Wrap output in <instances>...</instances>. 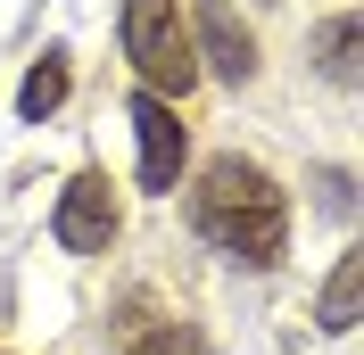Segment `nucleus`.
Wrapping results in <instances>:
<instances>
[{
  "label": "nucleus",
  "instance_id": "f257e3e1",
  "mask_svg": "<svg viewBox=\"0 0 364 355\" xmlns=\"http://www.w3.org/2000/svg\"><path fill=\"white\" fill-rule=\"evenodd\" d=\"M191 231L207 248H224L232 265L265 273L290 248V199L273 190V174L249 165V157H207L199 182H191Z\"/></svg>",
  "mask_w": 364,
  "mask_h": 355
},
{
  "label": "nucleus",
  "instance_id": "f03ea898",
  "mask_svg": "<svg viewBox=\"0 0 364 355\" xmlns=\"http://www.w3.org/2000/svg\"><path fill=\"white\" fill-rule=\"evenodd\" d=\"M116 42H124V58H133L141 91H158V99H182V91L199 83L191 25H182V0H124V17H116Z\"/></svg>",
  "mask_w": 364,
  "mask_h": 355
},
{
  "label": "nucleus",
  "instance_id": "7ed1b4c3",
  "mask_svg": "<svg viewBox=\"0 0 364 355\" xmlns=\"http://www.w3.org/2000/svg\"><path fill=\"white\" fill-rule=\"evenodd\" d=\"M50 240L67 248V256H108V240H116V182L100 174V165H83V174L58 190Z\"/></svg>",
  "mask_w": 364,
  "mask_h": 355
},
{
  "label": "nucleus",
  "instance_id": "20e7f679",
  "mask_svg": "<svg viewBox=\"0 0 364 355\" xmlns=\"http://www.w3.org/2000/svg\"><path fill=\"white\" fill-rule=\"evenodd\" d=\"M124 116H133V141H141V190H158V199H166V190L182 182V157H191V133L174 124V99L133 91Z\"/></svg>",
  "mask_w": 364,
  "mask_h": 355
},
{
  "label": "nucleus",
  "instance_id": "39448f33",
  "mask_svg": "<svg viewBox=\"0 0 364 355\" xmlns=\"http://www.w3.org/2000/svg\"><path fill=\"white\" fill-rule=\"evenodd\" d=\"M191 58H199L207 75H224L232 91L257 83V33L240 25V9L232 0H199V25H191Z\"/></svg>",
  "mask_w": 364,
  "mask_h": 355
},
{
  "label": "nucleus",
  "instance_id": "423d86ee",
  "mask_svg": "<svg viewBox=\"0 0 364 355\" xmlns=\"http://www.w3.org/2000/svg\"><path fill=\"white\" fill-rule=\"evenodd\" d=\"M116 355H199V331L182 314H158L149 297H133L116 314Z\"/></svg>",
  "mask_w": 364,
  "mask_h": 355
},
{
  "label": "nucleus",
  "instance_id": "0eeeda50",
  "mask_svg": "<svg viewBox=\"0 0 364 355\" xmlns=\"http://www.w3.org/2000/svg\"><path fill=\"white\" fill-rule=\"evenodd\" d=\"M356 289H364V256H340V265H331V281H323V297H315V322H323L331 339L356 331Z\"/></svg>",
  "mask_w": 364,
  "mask_h": 355
},
{
  "label": "nucleus",
  "instance_id": "6e6552de",
  "mask_svg": "<svg viewBox=\"0 0 364 355\" xmlns=\"http://www.w3.org/2000/svg\"><path fill=\"white\" fill-rule=\"evenodd\" d=\"M58 108H67V58L50 50V58H33V67H25L17 116H25V124H42V116H58Z\"/></svg>",
  "mask_w": 364,
  "mask_h": 355
},
{
  "label": "nucleus",
  "instance_id": "1a4fd4ad",
  "mask_svg": "<svg viewBox=\"0 0 364 355\" xmlns=\"http://www.w3.org/2000/svg\"><path fill=\"white\" fill-rule=\"evenodd\" d=\"M315 67H323V83L356 91V9H340V17L315 33Z\"/></svg>",
  "mask_w": 364,
  "mask_h": 355
},
{
  "label": "nucleus",
  "instance_id": "9d476101",
  "mask_svg": "<svg viewBox=\"0 0 364 355\" xmlns=\"http://www.w3.org/2000/svg\"><path fill=\"white\" fill-rule=\"evenodd\" d=\"M323 207H331V215H356V182H348L340 165H331V174H323Z\"/></svg>",
  "mask_w": 364,
  "mask_h": 355
}]
</instances>
